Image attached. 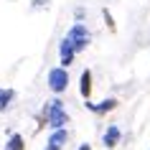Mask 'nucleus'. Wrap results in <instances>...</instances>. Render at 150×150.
Here are the masks:
<instances>
[{"instance_id":"4","label":"nucleus","mask_w":150,"mask_h":150,"mask_svg":"<svg viewBox=\"0 0 150 150\" xmlns=\"http://www.w3.org/2000/svg\"><path fill=\"white\" fill-rule=\"evenodd\" d=\"M120 137H122L120 127L117 125H110V127H107V132H104V148H107V150L117 148V145H120Z\"/></svg>"},{"instance_id":"2","label":"nucleus","mask_w":150,"mask_h":150,"mask_svg":"<svg viewBox=\"0 0 150 150\" xmlns=\"http://www.w3.org/2000/svg\"><path fill=\"white\" fill-rule=\"evenodd\" d=\"M66 41H69V46L74 48V54H79V51H84V48L89 46L92 36H89V31H87V25H84V23H74V25H71V31L66 33Z\"/></svg>"},{"instance_id":"1","label":"nucleus","mask_w":150,"mask_h":150,"mask_svg":"<svg viewBox=\"0 0 150 150\" xmlns=\"http://www.w3.org/2000/svg\"><path fill=\"white\" fill-rule=\"evenodd\" d=\"M43 115H46L48 125L54 127V130H64V125L69 122V115H66V110H64V104L59 99H48L43 104Z\"/></svg>"},{"instance_id":"3","label":"nucleus","mask_w":150,"mask_h":150,"mask_svg":"<svg viewBox=\"0 0 150 150\" xmlns=\"http://www.w3.org/2000/svg\"><path fill=\"white\" fill-rule=\"evenodd\" d=\"M48 87H51V92H64V89L69 87V74H66V69H51L48 71Z\"/></svg>"},{"instance_id":"6","label":"nucleus","mask_w":150,"mask_h":150,"mask_svg":"<svg viewBox=\"0 0 150 150\" xmlns=\"http://www.w3.org/2000/svg\"><path fill=\"white\" fill-rule=\"evenodd\" d=\"M117 99H115V97H110V99H104V102H99V104H92V102H87V107L92 112H97V115H102V112H110V110H115V107H117Z\"/></svg>"},{"instance_id":"7","label":"nucleus","mask_w":150,"mask_h":150,"mask_svg":"<svg viewBox=\"0 0 150 150\" xmlns=\"http://www.w3.org/2000/svg\"><path fill=\"white\" fill-rule=\"evenodd\" d=\"M71 61H74V48L69 46V41L64 38L61 41V69H66Z\"/></svg>"},{"instance_id":"12","label":"nucleus","mask_w":150,"mask_h":150,"mask_svg":"<svg viewBox=\"0 0 150 150\" xmlns=\"http://www.w3.org/2000/svg\"><path fill=\"white\" fill-rule=\"evenodd\" d=\"M43 5H48V0H33V8H43Z\"/></svg>"},{"instance_id":"10","label":"nucleus","mask_w":150,"mask_h":150,"mask_svg":"<svg viewBox=\"0 0 150 150\" xmlns=\"http://www.w3.org/2000/svg\"><path fill=\"white\" fill-rule=\"evenodd\" d=\"M13 97H16V94H13V89H3V87H0V112L10 107Z\"/></svg>"},{"instance_id":"13","label":"nucleus","mask_w":150,"mask_h":150,"mask_svg":"<svg viewBox=\"0 0 150 150\" xmlns=\"http://www.w3.org/2000/svg\"><path fill=\"white\" fill-rule=\"evenodd\" d=\"M79 150H92V145H87V142H84V145H79Z\"/></svg>"},{"instance_id":"11","label":"nucleus","mask_w":150,"mask_h":150,"mask_svg":"<svg viewBox=\"0 0 150 150\" xmlns=\"http://www.w3.org/2000/svg\"><path fill=\"white\" fill-rule=\"evenodd\" d=\"M104 21H107V23H110V28L115 31V23H112V16H110V10H104Z\"/></svg>"},{"instance_id":"14","label":"nucleus","mask_w":150,"mask_h":150,"mask_svg":"<svg viewBox=\"0 0 150 150\" xmlns=\"http://www.w3.org/2000/svg\"><path fill=\"white\" fill-rule=\"evenodd\" d=\"M46 150H54V148H46Z\"/></svg>"},{"instance_id":"9","label":"nucleus","mask_w":150,"mask_h":150,"mask_svg":"<svg viewBox=\"0 0 150 150\" xmlns=\"http://www.w3.org/2000/svg\"><path fill=\"white\" fill-rule=\"evenodd\" d=\"M5 150H25V140H23V135L13 132V135H10V140H8V145H5Z\"/></svg>"},{"instance_id":"8","label":"nucleus","mask_w":150,"mask_h":150,"mask_svg":"<svg viewBox=\"0 0 150 150\" xmlns=\"http://www.w3.org/2000/svg\"><path fill=\"white\" fill-rule=\"evenodd\" d=\"M81 97L89 102V97H92V71H81Z\"/></svg>"},{"instance_id":"5","label":"nucleus","mask_w":150,"mask_h":150,"mask_svg":"<svg viewBox=\"0 0 150 150\" xmlns=\"http://www.w3.org/2000/svg\"><path fill=\"white\" fill-rule=\"evenodd\" d=\"M66 140H69V132H66V130H54L51 137H48V148L61 150V145H66Z\"/></svg>"}]
</instances>
